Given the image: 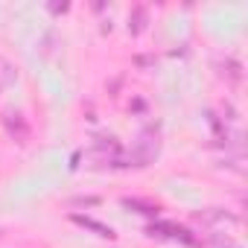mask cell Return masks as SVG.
Wrapping results in <instances>:
<instances>
[{"label":"cell","instance_id":"cell-1","mask_svg":"<svg viewBox=\"0 0 248 248\" xmlns=\"http://www.w3.org/2000/svg\"><path fill=\"white\" fill-rule=\"evenodd\" d=\"M146 233H152V236H167V239H181V242H187V245H196V239L190 236V231L181 228V225H175V222H152V225L146 228Z\"/></svg>","mask_w":248,"mask_h":248},{"label":"cell","instance_id":"cell-2","mask_svg":"<svg viewBox=\"0 0 248 248\" xmlns=\"http://www.w3.org/2000/svg\"><path fill=\"white\" fill-rule=\"evenodd\" d=\"M155 155H158V140L140 138V143H138L135 152H132V161H135V167H146L149 161H155Z\"/></svg>","mask_w":248,"mask_h":248},{"label":"cell","instance_id":"cell-3","mask_svg":"<svg viewBox=\"0 0 248 248\" xmlns=\"http://www.w3.org/2000/svg\"><path fill=\"white\" fill-rule=\"evenodd\" d=\"M76 225H82V228H88V231H93L96 236H105V239H114L117 233H114V228H108V225H102V222H96V219H91V216H82V213H73L70 216Z\"/></svg>","mask_w":248,"mask_h":248},{"label":"cell","instance_id":"cell-4","mask_svg":"<svg viewBox=\"0 0 248 248\" xmlns=\"http://www.w3.org/2000/svg\"><path fill=\"white\" fill-rule=\"evenodd\" d=\"M6 129H9L18 140H27V135H30V132H27L24 117H21V114H15V111H9V114H6Z\"/></svg>","mask_w":248,"mask_h":248},{"label":"cell","instance_id":"cell-5","mask_svg":"<svg viewBox=\"0 0 248 248\" xmlns=\"http://www.w3.org/2000/svg\"><path fill=\"white\" fill-rule=\"evenodd\" d=\"M12 82H15V67H12L6 59H0V91L9 88Z\"/></svg>","mask_w":248,"mask_h":248},{"label":"cell","instance_id":"cell-6","mask_svg":"<svg viewBox=\"0 0 248 248\" xmlns=\"http://www.w3.org/2000/svg\"><path fill=\"white\" fill-rule=\"evenodd\" d=\"M123 204H126V207H138V213H146V216H155L158 213L155 204H146V202H138V199H123Z\"/></svg>","mask_w":248,"mask_h":248},{"label":"cell","instance_id":"cell-7","mask_svg":"<svg viewBox=\"0 0 248 248\" xmlns=\"http://www.w3.org/2000/svg\"><path fill=\"white\" fill-rule=\"evenodd\" d=\"M143 21H146V12L138 6V9H135V15L129 18V32H135V35H138V32L143 30Z\"/></svg>","mask_w":248,"mask_h":248}]
</instances>
